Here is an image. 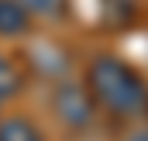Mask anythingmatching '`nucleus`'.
I'll return each instance as SVG.
<instances>
[{"instance_id": "obj_7", "label": "nucleus", "mask_w": 148, "mask_h": 141, "mask_svg": "<svg viewBox=\"0 0 148 141\" xmlns=\"http://www.w3.org/2000/svg\"><path fill=\"white\" fill-rule=\"evenodd\" d=\"M24 3H28V10H31V14H59V10H62V0H24Z\"/></svg>"}, {"instance_id": "obj_5", "label": "nucleus", "mask_w": 148, "mask_h": 141, "mask_svg": "<svg viewBox=\"0 0 148 141\" xmlns=\"http://www.w3.org/2000/svg\"><path fill=\"white\" fill-rule=\"evenodd\" d=\"M28 86V72L21 69V62L7 52H0V103H10L24 93Z\"/></svg>"}, {"instance_id": "obj_2", "label": "nucleus", "mask_w": 148, "mask_h": 141, "mask_svg": "<svg viewBox=\"0 0 148 141\" xmlns=\"http://www.w3.org/2000/svg\"><path fill=\"white\" fill-rule=\"evenodd\" d=\"M48 110L55 117V124L69 134H86L93 124H97V107L90 100V93L83 90V83L73 79H59L48 93Z\"/></svg>"}, {"instance_id": "obj_8", "label": "nucleus", "mask_w": 148, "mask_h": 141, "mask_svg": "<svg viewBox=\"0 0 148 141\" xmlns=\"http://www.w3.org/2000/svg\"><path fill=\"white\" fill-rule=\"evenodd\" d=\"M0 107H3V103H0Z\"/></svg>"}, {"instance_id": "obj_3", "label": "nucleus", "mask_w": 148, "mask_h": 141, "mask_svg": "<svg viewBox=\"0 0 148 141\" xmlns=\"http://www.w3.org/2000/svg\"><path fill=\"white\" fill-rule=\"evenodd\" d=\"M0 141H48L41 120L24 110H0Z\"/></svg>"}, {"instance_id": "obj_4", "label": "nucleus", "mask_w": 148, "mask_h": 141, "mask_svg": "<svg viewBox=\"0 0 148 141\" xmlns=\"http://www.w3.org/2000/svg\"><path fill=\"white\" fill-rule=\"evenodd\" d=\"M35 28V14L24 0H0V38H24Z\"/></svg>"}, {"instance_id": "obj_6", "label": "nucleus", "mask_w": 148, "mask_h": 141, "mask_svg": "<svg viewBox=\"0 0 148 141\" xmlns=\"http://www.w3.org/2000/svg\"><path fill=\"white\" fill-rule=\"evenodd\" d=\"M117 141H148V117H145V120L121 124V138H117Z\"/></svg>"}, {"instance_id": "obj_1", "label": "nucleus", "mask_w": 148, "mask_h": 141, "mask_svg": "<svg viewBox=\"0 0 148 141\" xmlns=\"http://www.w3.org/2000/svg\"><path fill=\"white\" fill-rule=\"evenodd\" d=\"M79 83L90 93L97 114L114 124H131L148 117V76L124 55L117 52L90 55Z\"/></svg>"}]
</instances>
